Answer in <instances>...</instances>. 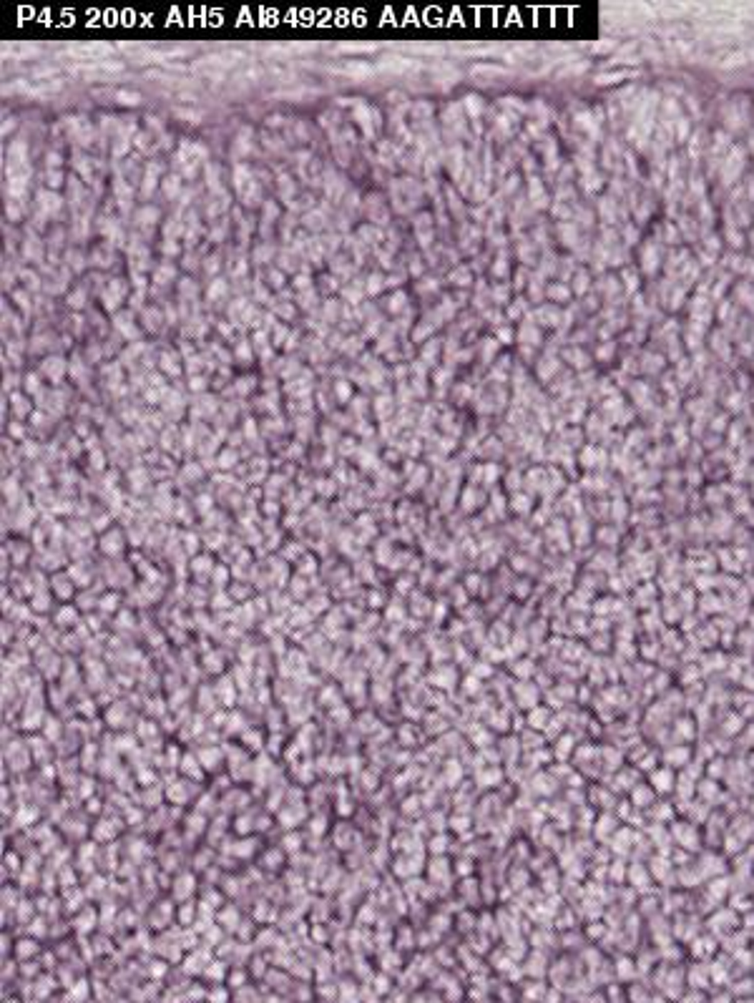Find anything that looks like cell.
<instances>
[{"instance_id":"1","label":"cell","mask_w":754,"mask_h":1003,"mask_svg":"<svg viewBox=\"0 0 754 1003\" xmlns=\"http://www.w3.org/2000/svg\"><path fill=\"white\" fill-rule=\"evenodd\" d=\"M372 71V66L367 63H345V66L335 68V73H342V76H352V79H362Z\"/></svg>"},{"instance_id":"2","label":"cell","mask_w":754,"mask_h":1003,"mask_svg":"<svg viewBox=\"0 0 754 1003\" xmlns=\"http://www.w3.org/2000/svg\"><path fill=\"white\" fill-rule=\"evenodd\" d=\"M385 71H393V73H403V71H413L417 68L415 61H403V58H393V61H385Z\"/></svg>"},{"instance_id":"3","label":"cell","mask_w":754,"mask_h":1003,"mask_svg":"<svg viewBox=\"0 0 754 1003\" xmlns=\"http://www.w3.org/2000/svg\"><path fill=\"white\" fill-rule=\"evenodd\" d=\"M41 199H43V206L48 209V212H58L61 202H58L56 194H41Z\"/></svg>"},{"instance_id":"4","label":"cell","mask_w":754,"mask_h":1003,"mask_svg":"<svg viewBox=\"0 0 754 1003\" xmlns=\"http://www.w3.org/2000/svg\"><path fill=\"white\" fill-rule=\"evenodd\" d=\"M43 370H45V375H53V377H56V380H58V377H61V370H63V365H61V362H58L56 358H53V362H51V360L45 362Z\"/></svg>"},{"instance_id":"5","label":"cell","mask_w":754,"mask_h":1003,"mask_svg":"<svg viewBox=\"0 0 754 1003\" xmlns=\"http://www.w3.org/2000/svg\"><path fill=\"white\" fill-rule=\"evenodd\" d=\"M119 96V101L126 103V106H136L138 103V93H129V91H121V93H116Z\"/></svg>"},{"instance_id":"6","label":"cell","mask_w":754,"mask_h":1003,"mask_svg":"<svg viewBox=\"0 0 754 1003\" xmlns=\"http://www.w3.org/2000/svg\"><path fill=\"white\" fill-rule=\"evenodd\" d=\"M25 254H28V257H31V254H33V257H38V254H41V247H38L35 242H33V244L28 242V244H25Z\"/></svg>"},{"instance_id":"7","label":"cell","mask_w":754,"mask_h":1003,"mask_svg":"<svg viewBox=\"0 0 754 1003\" xmlns=\"http://www.w3.org/2000/svg\"><path fill=\"white\" fill-rule=\"evenodd\" d=\"M219 294H224V282H216L215 290H209V297H219Z\"/></svg>"},{"instance_id":"8","label":"cell","mask_w":754,"mask_h":1003,"mask_svg":"<svg viewBox=\"0 0 754 1003\" xmlns=\"http://www.w3.org/2000/svg\"><path fill=\"white\" fill-rule=\"evenodd\" d=\"M177 189H179V181L174 179V181H167V192L169 194H177Z\"/></svg>"},{"instance_id":"9","label":"cell","mask_w":754,"mask_h":1003,"mask_svg":"<svg viewBox=\"0 0 754 1003\" xmlns=\"http://www.w3.org/2000/svg\"><path fill=\"white\" fill-rule=\"evenodd\" d=\"M25 385H28V390H35V387H38V383H35V377H28V383H25Z\"/></svg>"}]
</instances>
